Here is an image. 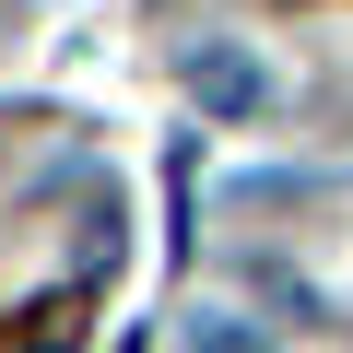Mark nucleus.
I'll return each mask as SVG.
<instances>
[{"label": "nucleus", "instance_id": "obj_2", "mask_svg": "<svg viewBox=\"0 0 353 353\" xmlns=\"http://www.w3.org/2000/svg\"><path fill=\"white\" fill-rule=\"evenodd\" d=\"M176 353H271V330H259V318H224V306H201L189 330H176Z\"/></svg>", "mask_w": 353, "mask_h": 353}, {"label": "nucleus", "instance_id": "obj_1", "mask_svg": "<svg viewBox=\"0 0 353 353\" xmlns=\"http://www.w3.org/2000/svg\"><path fill=\"white\" fill-rule=\"evenodd\" d=\"M189 106H201V118H259V106H271V71L212 36V48H189Z\"/></svg>", "mask_w": 353, "mask_h": 353}]
</instances>
